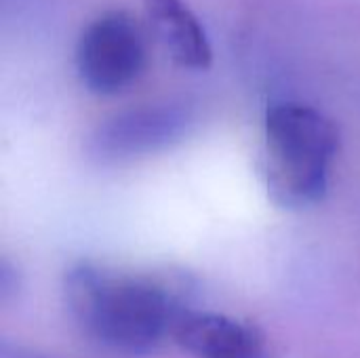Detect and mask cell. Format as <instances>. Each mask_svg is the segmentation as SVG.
<instances>
[{"label": "cell", "mask_w": 360, "mask_h": 358, "mask_svg": "<svg viewBox=\"0 0 360 358\" xmlns=\"http://www.w3.org/2000/svg\"><path fill=\"white\" fill-rule=\"evenodd\" d=\"M63 298L76 327L95 344L148 354L173 338L188 310L181 295L152 274L78 262L63 276Z\"/></svg>", "instance_id": "cell-1"}, {"label": "cell", "mask_w": 360, "mask_h": 358, "mask_svg": "<svg viewBox=\"0 0 360 358\" xmlns=\"http://www.w3.org/2000/svg\"><path fill=\"white\" fill-rule=\"evenodd\" d=\"M148 46L139 21L124 11L95 17L76 42V72L95 95L129 89L146 70Z\"/></svg>", "instance_id": "cell-3"}, {"label": "cell", "mask_w": 360, "mask_h": 358, "mask_svg": "<svg viewBox=\"0 0 360 358\" xmlns=\"http://www.w3.org/2000/svg\"><path fill=\"white\" fill-rule=\"evenodd\" d=\"M148 21L167 53L188 70H207L213 61L209 34L186 0H143Z\"/></svg>", "instance_id": "cell-6"}, {"label": "cell", "mask_w": 360, "mask_h": 358, "mask_svg": "<svg viewBox=\"0 0 360 358\" xmlns=\"http://www.w3.org/2000/svg\"><path fill=\"white\" fill-rule=\"evenodd\" d=\"M173 342L192 358H272L259 327L219 312L188 308L175 325Z\"/></svg>", "instance_id": "cell-5"}, {"label": "cell", "mask_w": 360, "mask_h": 358, "mask_svg": "<svg viewBox=\"0 0 360 358\" xmlns=\"http://www.w3.org/2000/svg\"><path fill=\"white\" fill-rule=\"evenodd\" d=\"M19 287V274L15 270V266L8 260H2L0 264V298L2 302H8L11 295L17 293Z\"/></svg>", "instance_id": "cell-7"}, {"label": "cell", "mask_w": 360, "mask_h": 358, "mask_svg": "<svg viewBox=\"0 0 360 358\" xmlns=\"http://www.w3.org/2000/svg\"><path fill=\"white\" fill-rule=\"evenodd\" d=\"M196 116L188 103L156 101L122 110L95 127L86 152L103 165L150 156L179 143L194 127Z\"/></svg>", "instance_id": "cell-4"}, {"label": "cell", "mask_w": 360, "mask_h": 358, "mask_svg": "<svg viewBox=\"0 0 360 358\" xmlns=\"http://www.w3.org/2000/svg\"><path fill=\"white\" fill-rule=\"evenodd\" d=\"M264 135L270 198L285 209H306L323 200L340 152L338 124L308 103L276 101L266 110Z\"/></svg>", "instance_id": "cell-2"}, {"label": "cell", "mask_w": 360, "mask_h": 358, "mask_svg": "<svg viewBox=\"0 0 360 358\" xmlns=\"http://www.w3.org/2000/svg\"><path fill=\"white\" fill-rule=\"evenodd\" d=\"M0 358H51V357L40 354V352H36V350H32V348H25V346H21V344H13V342L4 340V342H2V346H0Z\"/></svg>", "instance_id": "cell-8"}]
</instances>
